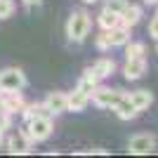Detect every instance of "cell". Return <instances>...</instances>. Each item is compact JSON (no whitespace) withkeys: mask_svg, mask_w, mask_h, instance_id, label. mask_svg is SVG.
<instances>
[{"mask_svg":"<svg viewBox=\"0 0 158 158\" xmlns=\"http://www.w3.org/2000/svg\"><path fill=\"white\" fill-rule=\"evenodd\" d=\"M90 28H92V17L85 10H73L69 21H66V35H69V40L71 43H83L90 35Z\"/></svg>","mask_w":158,"mask_h":158,"instance_id":"obj_1","label":"cell"},{"mask_svg":"<svg viewBox=\"0 0 158 158\" xmlns=\"http://www.w3.org/2000/svg\"><path fill=\"white\" fill-rule=\"evenodd\" d=\"M26 135L31 142H45L54 130V123H52V116H38V118H33L26 123Z\"/></svg>","mask_w":158,"mask_h":158,"instance_id":"obj_2","label":"cell"},{"mask_svg":"<svg viewBox=\"0 0 158 158\" xmlns=\"http://www.w3.org/2000/svg\"><path fill=\"white\" fill-rule=\"evenodd\" d=\"M123 90H111V87H104V85H97L90 92V102H92L94 106H99V109H113V106L120 102V97H123Z\"/></svg>","mask_w":158,"mask_h":158,"instance_id":"obj_3","label":"cell"},{"mask_svg":"<svg viewBox=\"0 0 158 158\" xmlns=\"http://www.w3.org/2000/svg\"><path fill=\"white\" fill-rule=\"evenodd\" d=\"M26 87V73L21 69H5L0 71V92L2 90H24Z\"/></svg>","mask_w":158,"mask_h":158,"instance_id":"obj_4","label":"cell"},{"mask_svg":"<svg viewBox=\"0 0 158 158\" xmlns=\"http://www.w3.org/2000/svg\"><path fill=\"white\" fill-rule=\"evenodd\" d=\"M156 149V137L153 135H135L127 142V151L135 153V156H146Z\"/></svg>","mask_w":158,"mask_h":158,"instance_id":"obj_5","label":"cell"},{"mask_svg":"<svg viewBox=\"0 0 158 158\" xmlns=\"http://www.w3.org/2000/svg\"><path fill=\"white\" fill-rule=\"evenodd\" d=\"M31 139H28L26 130H19V132H12L7 137V151L14 153V156H21V153H28L31 151Z\"/></svg>","mask_w":158,"mask_h":158,"instance_id":"obj_6","label":"cell"},{"mask_svg":"<svg viewBox=\"0 0 158 158\" xmlns=\"http://www.w3.org/2000/svg\"><path fill=\"white\" fill-rule=\"evenodd\" d=\"M43 104L47 106V111H50V116H59V113L69 111V97H66V92H61V90H54V92H50L45 97V102Z\"/></svg>","mask_w":158,"mask_h":158,"instance_id":"obj_7","label":"cell"},{"mask_svg":"<svg viewBox=\"0 0 158 158\" xmlns=\"http://www.w3.org/2000/svg\"><path fill=\"white\" fill-rule=\"evenodd\" d=\"M2 99V106H5L7 113H17L24 109V97H21V90H2L0 92Z\"/></svg>","mask_w":158,"mask_h":158,"instance_id":"obj_8","label":"cell"},{"mask_svg":"<svg viewBox=\"0 0 158 158\" xmlns=\"http://www.w3.org/2000/svg\"><path fill=\"white\" fill-rule=\"evenodd\" d=\"M146 59L139 57V59H125V66H123V76L127 80H139L142 76L146 73Z\"/></svg>","mask_w":158,"mask_h":158,"instance_id":"obj_9","label":"cell"},{"mask_svg":"<svg viewBox=\"0 0 158 158\" xmlns=\"http://www.w3.org/2000/svg\"><path fill=\"white\" fill-rule=\"evenodd\" d=\"M113 111H116V116H118L120 120H132V118H137V116H139V109L130 102V97H127V94H123V97H120V102L113 106Z\"/></svg>","mask_w":158,"mask_h":158,"instance_id":"obj_10","label":"cell"},{"mask_svg":"<svg viewBox=\"0 0 158 158\" xmlns=\"http://www.w3.org/2000/svg\"><path fill=\"white\" fill-rule=\"evenodd\" d=\"M106 35H109V43H111V47H123L130 40V26H123V24H118V26H113L106 31Z\"/></svg>","mask_w":158,"mask_h":158,"instance_id":"obj_11","label":"cell"},{"mask_svg":"<svg viewBox=\"0 0 158 158\" xmlns=\"http://www.w3.org/2000/svg\"><path fill=\"white\" fill-rule=\"evenodd\" d=\"M66 97H69V111H85L87 109V104H90V94L87 92H83V90H78V87H76V90H73L71 94H66Z\"/></svg>","mask_w":158,"mask_h":158,"instance_id":"obj_12","label":"cell"},{"mask_svg":"<svg viewBox=\"0 0 158 158\" xmlns=\"http://www.w3.org/2000/svg\"><path fill=\"white\" fill-rule=\"evenodd\" d=\"M142 7L139 5H132V2H127V7H125V12L120 14V24H123V26H137L139 21H142Z\"/></svg>","mask_w":158,"mask_h":158,"instance_id":"obj_13","label":"cell"},{"mask_svg":"<svg viewBox=\"0 0 158 158\" xmlns=\"http://www.w3.org/2000/svg\"><path fill=\"white\" fill-rule=\"evenodd\" d=\"M97 85H99V76L94 73L92 66H87L85 71H83V76H80V80H78V90H83V92L90 94Z\"/></svg>","mask_w":158,"mask_h":158,"instance_id":"obj_14","label":"cell"},{"mask_svg":"<svg viewBox=\"0 0 158 158\" xmlns=\"http://www.w3.org/2000/svg\"><path fill=\"white\" fill-rule=\"evenodd\" d=\"M127 97H130V102L137 106L139 111H146V109L153 104V92H149V90H135V92H130Z\"/></svg>","mask_w":158,"mask_h":158,"instance_id":"obj_15","label":"cell"},{"mask_svg":"<svg viewBox=\"0 0 158 158\" xmlns=\"http://www.w3.org/2000/svg\"><path fill=\"white\" fill-rule=\"evenodd\" d=\"M21 116H24V123H28V120L38 118V116H50V111H47V106L43 102H33V104H24Z\"/></svg>","mask_w":158,"mask_h":158,"instance_id":"obj_16","label":"cell"},{"mask_svg":"<svg viewBox=\"0 0 158 158\" xmlns=\"http://www.w3.org/2000/svg\"><path fill=\"white\" fill-rule=\"evenodd\" d=\"M92 69H94V73L99 76V80H104V78H109V76L116 71V61L109 59V57H99V59L92 64Z\"/></svg>","mask_w":158,"mask_h":158,"instance_id":"obj_17","label":"cell"},{"mask_svg":"<svg viewBox=\"0 0 158 158\" xmlns=\"http://www.w3.org/2000/svg\"><path fill=\"white\" fill-rule=\"evenodd\" d=\"M97 24H99L102 31H109V28H113V26L120 24V14H113V12H109V10L104 7V10L97 14Z\"/></svg>","mask_w":158,"mask_h":158,"instance_id":"obj_18","label":"cell"},{"mask_svg":"<svg viewBox=\"0 0 158 158\" xmlns=\"http://www.w3.org/2000/svg\"><path fill=\"white\" fill-rule=\"evenodd\" d=\"M123 47H125V59H139V57L146 54V45L144 43H130V40H127Z\"/></svg>","mask_w":158,"mask_h":158,"instance_id":"obj_19","label":"cell"},{"mask_svg":"<svg viewBox=\"0 0 158 158\" xmlns=\"http://www.w3.org/2000/svg\"><path fill=\"white\" fill-rule=\"evenodd\" d=\"M104 7L109 10V12H113V14H123L125 7H127V0H106Z\"/></svg>","mask_w":158,"mask_h":158,"instance_id":"obj_20","label":"cell"},{"mask_svg":"<svg viewBox=\"0 0 158 158\" xmlns=\"http://www.w3.org/2000/svg\"><path fill=\"white\" fill-rule=\"evenodd\" d=\"M14 14V2L12 0H0V19H10Z\"/></svg>","mask_w":158,"mask_h":158,"instance_id":"obj_21","label":"cell"},{"mask_svg":"<svg viewBox=\"0 0 158 158\" xmlns=\"http://www.w3.org/2000/svg\"><path fill=\"white\" fill-rule=\"evenodd\" d=\"M94 45H97V50H99V52H106V50H111V43H109V35H106V31H102V33L97 35Z\"/></svg>","mask_w":158,"mask_h":158,"instance_id":"obj_22","label":"cell"},{"mask_svg":"<svg viewBox=\"0 0 158 158\" xmlns=\"http://www.w3.org/2000/svg\"><path fill=\"white\" fill-rule=\"evenodd\" d=\"M10 118H12V113H7V111H0V132L10 130Z\"/></svg>","mask_w":158,"mask_h":158,"instance_id":"obj_23","label":"cell"},{"mask_svg":"<svg viewBox=\"0 0 158 158\" xmlns=\"http://www.w3.org/2000/svg\"><path fill=\"white\" fill-rule=\"evenodd\" d=\"M149 35L158 40V14H156V17L151 19V24H149Z\"/></svg>","mask_w":158,"mask_h":158,"instance_id":"obj_24","label":"cell"},{"mask_svg":"<svg viewBox=\"0 0 158 158\" xmlns=\"http://www.w3.org/2000/svg\"><path fill=\"white\" fill-rule=\"evenodd\" d=\"M21 2H24V5H28V7H33V5H40L43 0H21Z\"/></svg>","mask_w":158,"mask_h":158,"instance_id":"obj_25","label":"cell"},{"mask_svg":"<svg viewBox=\"0 0 158 158\" xmlns=\"http://www.w3.org/2000/svg\"><path fill=\"white\" fill-rule=\"evenodd\" d=\"M146 5H158V0H144Z\"/></svg>","mask_w":158,"mask_h":158,"instance_id":"obj_26","label":"cell"},{"mask_svg":"<svg viewBox=\"0 0 158 158\" xmlns=\"http://www.w3.org/2000/svg\"><path fill=\"white\" fill-rule=\"evenodd\" d=\"M83 2H85V5H92V2H97V0H83Z\"/></svg>","mask_w":158,"mask_h":158,"instance_id":"obj_27","label":"cell"},{"mask_svg":"<svg viewBox=\"0 0 158 158\" xmlns=\"http://www.w3.org/2000/svg\"><path fill=\"white\" fill-rule=\"evenodd\" d=\"M0 111H5V106H2V99H0Z\"/></svg>","mask_w":158,"mask_h":158,"instance_id":"obj_28","label":"cell"},{"mask_svg":"<svg viewBox=\"0 0 158 158\" xmlns=\"http://www.w3.org/2000/svg\"><path fill=\"white\" fill-rule=\"evenodd\" d=\"M156 50H158V47H156Z\"/></svg>","mask_w":158,"mask_h":158,"instance_id":"obj_29","label":"cell"}]
</instances>
